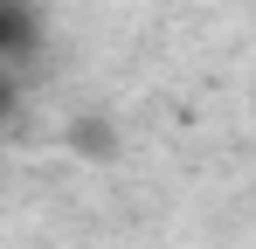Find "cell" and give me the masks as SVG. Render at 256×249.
<instances>
[{
	"instance_id": "cell-1",
	"label": "cell",
	"mask_w": 256,
	"mask_h": 249,
	"mask_svg": "<svg viewBox=\"0 0 256 249\" xmlns=\"http://www.w3.org/2000/svg\"><path fill=\"white\" fill-rule=\"evenodd\" d=\"M42 48V21L28 0H0V62H28Z\"/></svg>"
},
{
	"instance_id": "cell-2",
	"label": "cell",
	"mask_w": 256,
	"mask_h": 249,
	"mask_svg": "<svg viewBox=\"0 0 256 249\" xmlns=\"http://www.w3.org/2000/svg\"><path fill=\"white\" fill-rule=\"evenodd\" d=\"M0 111H7V76H0Z\"/></svg>"
}]
</instances>
